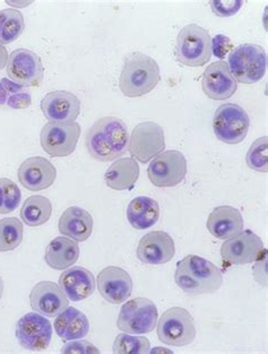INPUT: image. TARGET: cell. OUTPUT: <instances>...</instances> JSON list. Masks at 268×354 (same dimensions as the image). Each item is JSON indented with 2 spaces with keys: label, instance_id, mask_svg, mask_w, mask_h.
<instances>
[{
  "label": "cell",
  "instance_id": "cell-15",
  "mask_svg": "<svg viewBox=\"0 0 268 354\" xmlns=\"http://www.w3.org/2000/svg\"><path fill=\"white\" fill-rule=\"evenodd\" d=\"M32 309L44 317L55 318L69 307L68 298L56 283L42 281L30 293Z\"/></svg>",
  "mask_w": 268,
  "mask_h": 354
},
{
  "label": "cell",
  "instance_id": "cell-39",
  "mask_svg": "<svg viewBox=\"0 0 268 354\" xmlns=\"http://www.w3.org/2000/svg\"><path fill=\"white\" fill-rule=\"evenodd\" d=\"M3 281L1 277H0V300H1V298H3Z\"/></svg>",
  "mask_w": 268,
  "mask_h": 354
},
{
  "label": "cell",
  "instance_id": "cell-22",
  "mask_svg": "<svg viewBox=\"0 0 268 354\" xmlns=\"http://www.w3.org/2000/svg\"><path fill=\"white\" fill-rule=\"evenodd\" d=\"M207 229L218 239H230L243 230L242 215L232 206H218L209 214Z\"/></svg>",
  "mask_w": 268,
  "mask_h": 354
},
{
  "label": "cell",
  "instance_id": "cell-27",
  "mask_svg": "<svg viewBox=\"0 0 268 354\" xmlns=\"http://www.w3.org/2000/svg\"><path fill=\"white\" fill-rule=\"evenodd\" d=\"M127 218L131 227L137 230L150 229L159 221V204L150 197H136L128 205Z\"/></svg>",
  "mask_w": 268,
  "mask_h": 354
},
{
  "label": "cell",
  "instance_id": "cell-31",
  "mask_svg": "<svg viewBox=\"0 0 268 354\" xmlns=\"http://www.w3.org/2000/svg\"><path fill=\"white\" fill-rule=\"evenodd\" d=\"M23 223L17 218L0 220V252H12L23 241Z\"/></svg>",
  "mask_w": 268,
  "mask_h": 354
},
{
  "label": "cell",
  "instance_id": "cell-2",
  "mask_svg": "<svg viewBox=\"0 0 268 354\" xmlns=\"http://www.w3.org/2000/svg\"><path fill=\"white\" fill-rule=\"evenodd\" d=\"M175 283L191 295H212L223 283L220 268L212 261L196 255H188L177 264Z\"/></svg>",
  "mask_w": 268,
  "mask_h": 354
},
{
  "label": "cell",
  "instance_id": "cell-18",
  "mask_svg": "<svg viewBox=\"0 0 268 354\" xmlns=\"http://www.w3.org/2000/svg\"><path fill=\"white\" fill-rule=\"evenodd\" d=\"M41 110L50 122H75L81 113V101L68 91H55L42 99Z\"/></svg>",
  "mask_w": 268,
  "mask_h": 354
},
{
  "label": "cell",
  "instance_id": "cell-23",
  "mask_svg": "<svg viewBox=\"0 0 268 354\" xmlns=\"http://www.w3.org/2000/svg\"><path fill=\"white\" fill-rule=\"evenodd\" d=\"M59 232L64 236L83 243L90 238L93 231V218L84 208L72 206L60 216Z\"/></svg>",
  "mask_w": 268,
  "mask_h": 354
},
{
  "label": "cell",
  "instance_id": "cell-28",
  "mask_svg": "<svg viewBox=\"0 0 268 354\" xmlns=\"http://www.w3.org/2000/svg\"><path fill=\"white\" fill-rule=\"evenodd\" d=\"M52 205L44 196H31L21 208V218L28 227H40L50 220Z\"/></svg>",
  "mask_w": 268,
  "mask_h": 354
},
{
  "label": "cell",
  "instance_id": "cell-9",
  "mask_svg": "<svg viewBox=\"0 0 268 354\" xmlns=\"http://www.w3.org/2000/svg\"><path fill=\"white\" fill-rule=\"evenodd\" d=\"M79 137L77 122H49L41 131V147L53 158H64L74 153Z\"/></svg>",
  "mask_w": 268,
  "mask_h": 354
},
{
  "label": "cell",
  "instance_id": "cell-38",
  "mask_svg": "<svg viewBox=\"0 0 268 354\" xmlns=\"http://www.w3.org/2000/svg\"><path fill=\"white\" fill-rule=\"evenodd\" d=\"M7 62H8V53L6 48L3 47V44H0V71L5 68Z\"/></svg>",
  "mask_w": 268,
  "mask_h": 354
},
{
  "label": "cell",
  "instance_id": "cell-16",
  "mask_svg": "<svg viewBox=\"0 0 268 354\" xmlns=\"http://www.w3.org/2000/svg\"><path fill=\"white\" fill-rule=\"evenodd\" d=\"M202 88L209 99H230L238 88V82L231 74L228 62H216L206 68L202 77Z\"/></svg>",
  "mask_w": 268,
  "mask_h": 354
},
{
  "label": "cell",
  "instance_id": "cell-25",
  "mask_svg": "<svg viewBox=\"0 0 268 354\" xmlns=\"http://www.w3.org/2000/svg\"><path fill=\"white\" fill-rule=\"evenodd\" d=\"M79 258V247L77 241L65 236H57L48 245L44 259L49 268L64 270L72 268Z\"/></svg>",
  "mask_w": 268,
  "mask_h": 354
},
{
  "label": "cell",
  "instance_id": "cell-36",
  "mask_svg": "<svg viewBox=\"0 0 268 354\" xmlns=\"http://www.w3.org/2000/svg\"><path fill=\"white\" fill-rule=\"evenodd\" d=\"M233 50V44L227 35H218L213 37L212 40V55L224 59L225 56Z\"/></svg>",
  "mask_w": 268,
  "mask_h": 354
},
{
  "label": "cell",
  "instance_id": "cell-32",
  "mask_svg": "<svg viewBox=\"0 0 268 354\" xmlns=\"http://www.w3.org/2000/svg\"><path fill=\"white\" fill-rule=\"evenodd\" d=\"M151 343L143 336H131L122 333L115 337L113 352L115 354H146L150 352Z\"/></svg>",
  "mask_w": 268,
  "mask_h": 354
},
{
  "label": "cell",
  "instance_id": "cell-33",
  "mask_svg": "<svg viewBox=\"0 0 268 354\" xmlns=\"http://www.w3.org/2000/svg\"><path fill=\"white\" fill-rule=\"evenodd\" d=\"M22 201L19 187L10 179H0V214H10L19 207Z\"/></svg>",
  "mask_w": 268,
  "mask_h": 354
},
{
  "label": "cell",
  "instance_id": "cell-6",
  "mask_svg": "<svg viewBox=\"0 0 268 354\" xmlns=\"http://www.w3.org/2000/svg\"><path fill=\"white\" fill-rule=\"evenodd\" d=\"M196 334L195 320L184 308L169 309L157 322V336L166 345L186 346L195 341Z\"/></svg>",
  "mask_w": 268,
  "mask_h": 354
},
{
  "label": "cell",
  "instance_id": "cell-12",
  "mask_svg": "<svg viewBox=\"0 0 268 354\" xmlns=\"http://www.w3.org/2000/svg\"><path fill=\"white\" fill-rule=\"evenodd\" d=\"M52 337L50 320L38 314L28 313L16 324V339L19 344L28 351L41 352L47 350Z\"/></svg>",
  "mask_w": 268,
  "mask_h": 354
},
{
  "label": "cell",
  "instance_id": "cell-37",
  "mask_svg": "<svg viewBox=\"0 0 268 354\" xmlns=\"http://www.w3.org/2000/svg\"><path fill=\"white\" fill-rule=\"evenodd\" d=\"M61 353L65 354H99L100 351L97 346L90 344L88 341H75V342L67 343L61 348Z\"/></svg>",
  "mask_w": 268,
  "mask_h": 354
},
{
  "label": "cell",
  "instance_id": "cell-29",
  "mask_svg": "<svg viewBox=\"0 0 268 354\" xmlns=\"http://www.w3.org/2000/svg\"><path fill=\"white\" fill-rule=\"evenodd\" d=\"M31 104L32 95L28 87L17 84L8 78L0 80V108L26 109Z\"/></svg>",
  "mask_w": 268,
  "mask_h": 354
},
{
  "label": "cell",
  "instance_id": "cell-20",
  "mask_svg": "<svg viewBox=\"0 0 268 354\" xmlns=\"http://www.w3.org/2000/svg\"><path fill=\"white\" fill-rule=\"evenodd\" d=\"M17 176L24 188L31 192H40L52 186L56 180L57 170L49 160L42 156H33L23 162Z\"/></svg>",
  "mask_w": 268,
  "mask_h": 354
},
{
  "label": "cell",
  "instance_id": "cell-24",
  "mask_svg": "<svg viewBox=\"0 0 268 354\" xmlns=\"http://www.w3.org/2000/svg\"><path fill=\"white\" fill-rule=\"evenodd\" d=\"M55 330L65 342L84 339L90 332V322L81 310L67 307L55 319Z\"/></svg>",
  "mask_w": 268,
  "mask_h": 354
},
{
  "label": "cell",
  "instance_id": "cell-26",
  "mask_svg": "<svg viewBox=\"0 0 268 354\" xmlns=\"http://www.w3.org/2000/svg\"><path fill=\"white\" fill-rule=\"evenodd\" d=\"M140 178V165L133 158L117 160L104 174L106 186L115 190H131Z\"/></svg>",
  "mask_w": 268,
  "mask_h": 354
},
{
  "label": "cell",
  "instance_id": "cell-19",
  "mask_svg": "<svg viewBox=\"0 0 268 354\" xmlns=\"http://www.w3.org/2000/svg\"><path fill=\"white\" fill-rule=\"evenodd\" d=\"M175 241L164 231H152L138 243L137 257L149 265L166 264L175 257Z\"/></svg>",
  "mask_w": 268,
  "mask_h": 354
},
{
  "label": "cell",
  "instance_id": "cell-5",
  "mask_svg": "<svg viewBox=\"0 0 268 354\" xmlns=\"http://www.w3.org/2000/svg\"><path fill=\"white\" fill-rule=\"evenodd\" d=\"M228 65L236 81L242 84H253L265 76L267 55L258 44H240L231 51Z\"/></svg>",
  "mask_w": 268,
  "mask_h": 354
},
{
  "label": "cell",
  "instance_id": "cell-13",
  "mask_svg": "<svg viewBox=\"0 0 268 354\" xmlns=\"http://www.w3.org/2000/svg\"><path fill=\"white\" fill-rule=\"evenodd\" d=\"M7 75L10 81L23 86H39L44 81V64L31 50L16 49L8 57Z\"/></svg>",
  "mask_w": 268,
  "mask_h": 354
},
{
  "label": "cell",
  "instance_id": "cell-3",
  "mask_svg": "<svg viewBox=\"0 0 268 354\" xmlns=\"http://www.w3.org/2000/svg\"><path fill=\"white\" fill-rule=\"evenodd\" d=\"M160 82V67L151 57L133 53L126 58L119 78V87L128 97H143L155 88Z\"/></svg>",
  "mask_w": 268,
  "mask_h": 354
},
{
  "label": "cell",
  "instance_id": "cell-34",
  "mask_svg": "<svg viewBox=\"0 0 268 354\" xmlns=\"http://www.w3.org/2000/svg\"><path fill=\"white\" fill-rule=\"evenodd\" d=\"M267 140V136L260 137L251 144L249 151L247 153V165L251 170L264 174L268 171Z\"/></svg>",
  "mask_w": 268,
  "mask_h": 354
},
{
  "label": "cell",
  "instance_id": "cell-8",
  "mask_svg": "<svg viewBox=\"0 0 268 354\" xmlns=\"http://www.w3.org/2000/svg\"><path fill=\"white\" fill-rule=\"evenodd\" d=\"M249 115L234 103L222 104L213 118V129L218 140L225 144H239L249 131Z\"/></svg>",
  "mask_w": 268,
  "mask_h": 354
},
{
  "label": "cell",
  "instance_id": "cell-35",
  "mask_svg": "<svg viewBox=\"0 0 268 354\" xmlns=\"http://www.w3.org/2000/svg\"><path fill=\"white\" fill-rule=\"evenodd\" d=\"M243 1L239 0H214L211 1V8L218 17L233 16L240 10Z\"/></svg>",
  "mask_w": 268,
  "mask_h": 354
},
{
  "label": "cell",
  "instance_id": "cell-1",
  "mask_svg": "<svg viewBox=\"0 0 268 354\" xmlns=\"http://www.w3.org/2000/svg\"><path fill=\"white\" fill-rule=\"evenodd\" d=\"M85 145L94 160L110 162L125 156L129 147L127 126L122 119L103 117L85 134Z\"/></svg>",
  "mask_w": 268,
  "mask_h": 354
},
{
  "label": "cell",
  "instance_id": "cell-30",
  "mask_svg": "<svg viewBox=\"0 0 268 354\" xmlns=\"http://www.w3.org/2000/svg\"><path fill=\"white\" fill-rule=\"evenodd\" d=\"M24 16L13 8L0 10V44H13L24 31Z\"/></svg>",
  "mask_w": 268,
  "mask_h": 354
},
{
  "label": "cell",
  "instance_id": "cell-21",
  "mask_svg": "<svg viewBox=\"0 0 268 354\" xmlns=\"http://www.w3.org/2000/svg\"><path fill=\"white\" fill-rule=\"evenodd\" d=\"M59 286L69 300L78 302L93 295L97 284L90 270L82 266H74L64 270L59 277Z\"/></svg>",
  "mask_w": 268,
  "mask_h": 354
},
{
  "label": "cell",
  "instance_id": "cell-4",
  "mask_svg": "<svg viewBox=\"0 0 268 354\" xmlns=\"http://www.w3.org/2000/svg\"><path fill=\"white\" fill-rule=\"evenodd\" d=\"M175 58L182 65L200 67L212 58V39L209 32L200 25L184 26L177 37Z\"/></svg>",
  "mask_w": 268,
  "mask_h": 354
},
{
  "label": "cell",
  "instance_id": "cell-11",
  "mask_svg": "<svg viewBox=\"0 0 268 354\" xmlns=\"http://www.w3.org/2000/svg\"><path fill=\"white\" fill-rule=\"evenodd\" d=\"M128 149L133 159L145 165L166 149L163 128L153 122L138 124L131 133Z\"/></svg>",
  "mask_w": 268,
  "mask_h": 354
},
{
  "label": "cell",
  "instance_id": "cell-7",
  "mask_svg": "<svg viewBox=\"0 0 268 354\" xmlns=\"http://www.w3.org/2000/svg\"><path fill=\"white\" fill-rule=\"evenodd\" d=\"M159 311L147 298H136L126 302L119 314L117 326L128 334H149L157 325Z\"/></svg>",
  "mask_w": 268,
  "mask_h": 354
},
{
  "label": "cell",
  "instance_id": "cell-17",
  "mask_svg": "<svg viewBox=\"0 0 268 354\" xmlns=\"http://www.w3.org/2000/svg\"><path fill=\"white\" fill-rule=\"evenodd\" d=\"M131 275L122 268L108 266L97 275V289L106 301L113 305L125 302L133 292Z\"/></svg>",
  "mask_w": 268,
  "mask_h": 354
},
{
  "label": "cell",
  "instance_id": "cell-10",
  "mask_svg": "<svg viewBox=\"0 0 268 354\" xmlns=\"http://www.w3.org/2000/svg\"><path fill=\"white\" fill-rule=\"evenodd\" d=\"M187 174V160L179 151H166L154 158L147 169L151 183L159 188H170L184 181Z\"/></svg>",
  "mask_w": 268,
  "mask_h": 354
},
{
  "label": "cell",
  "instance_id": "cell-14",
  "mask_svg": "<svg viewBox=\"0 0 268 354\" xmlns=\"http://www.w3.org/2000/svg\"><path fill=\"white\" fill-rule=\"evenodd\" d=\"M264 250L262 240L253 231L245 230L223 243L221 256L230 264H250L257 261Z\"/></svg>",
  "mask_w": 268,
  "mask_h": 354
}]
</instances>
